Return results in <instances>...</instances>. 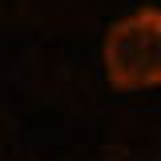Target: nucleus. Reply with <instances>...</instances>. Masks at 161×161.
Instances as JSON below:
<instances>
[{"label":"nucleus","instance_id":"nucleus-1","mask_svg":"<svg viewBox=\"0 0 161 161\" xmlns=\"http://www.w3.org/2000/svg\"><path fill=\"white\" fill-rule=\"evenodd\" d=\"M105 77L125 93L161 85V8H137L105 32Z\"/></svg>","mask_w":161,"mask_h":161}]
</instances>
